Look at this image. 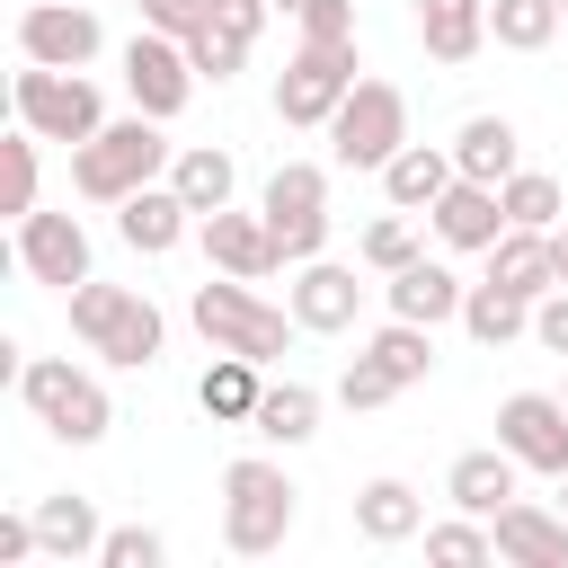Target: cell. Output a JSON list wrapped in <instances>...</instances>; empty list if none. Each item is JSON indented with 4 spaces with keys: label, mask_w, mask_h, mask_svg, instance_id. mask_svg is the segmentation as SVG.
<instances>
[{
    "label": "cell",
    "mask_w": 568,
    "mask_h": 568,
    "mask_svg": "<svg viewBox=\"0 0 568 568\" xmlns=\"http://www.w3.org/2000/svg\"><path fill=\"white\" fill-rule=\"evenodd\" d=\"M178 160V142L160 133V115H115V124H98L80 151H71V186L89 195V204H124L133 186H151L160 169Z\"/></svg>",
    "instance_id": "obj_1"
},
{
    "label": "cell",
    "mask_w": 568,
    "mask_h": 568,
    "mask_svg": "<svg viewBox=\"0 0 568 568\" xmlns=\"http://www.w3.org/2000/svg\"><path fill=\"white\" fill-rule=\"evenodd\" d=\"M293 515H302V488L284 479V462L240 453V462L222 470V550H231V559H266V550H284Z\"/></svg>",
    "instance_id": "obj_2"
},
{
    "label": "cell",
    "mask_w": 568,
    "mask_h": 568,
    "mask_svg": "<svg viewBox=\"0 0 568 568\" xmlns=\"http://www.w3.org/2000/svg\"><path fill=\"white\" fill-rule=\"evenodd\" d=\"M71 337H80L89 355L124 364V373H151L169 320L151 311V293H133V284H98V275H89V284H71Z\"/></svg>",
    "instance_id": "obj_3"
},
{
    "label": "cell",
    "mask_w": 568,
    "mask_h": 568,
    "mask_svg": "<svg viewBox=\"0 0 568 568\" xmlns=\"http://www.w3.org/2000/svg\"><path fill=\"white\" fill-rule=\"evenodd\" d=\"M186 320L204 328V346H222V355H257V364H275L284 346H293V311H275V302H257L248 293V275H204L195 293H186Z\"/></svg>",
    "instance_id": "obj_4"
},
{
    "label": "cell",
    "mask_w": 568,
    "mask_h": 568,
    "mask_svg": "<svg viewBox=\"0 0 568 568\" xmlns=\"http://www.w3.org/2000/svg\"><path fill=\"white\" fill-rule=\"evenodd\" d=\"M18 399H27V417H36L44 435H62V444H98V435L115 426L106 382L80 373L71 355H27V364H18Z\"/></svg>",
    "instance_id": "obj_5"
},
{
    "label": "cell",
    "mask_w": 568,
    "mask_h": 568,
    "mask_svg": "<svg viewBox=\"0 0 568 568\" xmlns=\"http://www.w3.org/2000/svg\"><path fill=\"white\" fill-rule=\"evenodd\" d=\"M9 106H18V124H27L36 142H71V151L106 124L98 80H89V71H53V62H27V71L9 80Z\"/></svg>",
    "instance_id": "obj_6"
},
{
    "label": "cell",
    "mask_w": 568,
    "mask_h": 568,
    "mask_svg": "<svg viewBox=\"0 0 568 568\" xmlns=\"http://www.w3.org/2000/svg\"><path fill=\"white\" fill-rule=\"evenodd\" d=\"M408 142V98H399V80H355L346 89V106L328 115V160L337 169H390V151Z\"/></svg>",
    "instance_id": "obj_7"
},
{
    "label": "cell",
    "mask_w": 568,
    "mask_h": 568,
    "mask_svg": "<svg viewBox=\"0 0 568 568\" xmlns=\"http://www.w3.org/2000/svg\"><path fill=\"white\" fill-rule=\"evenodd\" d=\"M355 44H320V36H302V53L275 71V115L293 124V133H328V115L346 106V89H355Z\"/></svg>",
    "instance_id": "obj_8"
},
{
    "label": "cell",
    "mask_w": 568,
    "mask_h": 568,
    "mask_svg": "<svg viewBox=\"0 0 568 568\" xmlns=\"http://www.w3.org/2000/svg\"><path fill=\"white\" fill-rule=\"evenodd\" d=\"M257 213H266L284 266L320 257V248H328V169H320V160H284V169L266 178V204H257Z\"/></svg>",
    "instance_id": "obj_9"
},
{
    "label": "cell",
    "mask_w": 568,
    "mask_h": 568,
    "mask_svg": "<svg viewBox=\"0 0 568 568\" xmlns=\"http://www.w3.org/2000/svg\"><path fill=\"white\" fill-rule=\"evenodd\" d=\"M497 444H506L524 470L568 479V399H559V390H515V399L497 408Z\"/></svg>",
    "instance_id": "obj_10"
},
{
    "label": "cell",
    "mask_w": 568,
    "mask_h": 568,
    "mask_svg": "<svg viewBox=\"0 0 568 568\" xmlns=\"http://www.w3.org/2000/svg\"><path fill=\"white\" fill-rule=\"evenodd\" d=\"M106 44V27L80 9V0H27L18 9V53L27 62H53V71H89Z\"/></svg>",
    "instance_id": "obj_11"
},
{
    "label": "cell",
    "mask_w": 568,
    "mask_h": 568,
    "mask_svg": "<svg viewBox=\"0 0 568 568\" xmlns=\"http://www.w3.org/2000/svg\"><path fill=\"white\" fill-rule=\"evenodd\" d=\"M124 89H133V106L142 115H178L186 98H195V62H186V44L178 36H160V27H142L133 44H124Z\"/></svg>",
    "instance_id": "obj_12"
},
{
    "label": "cell",
    "mask_w": 568,
    "mask_h": 568,
    "mask_svg": "<svg viewBox=\"0 0 568 568\" xmlns=\"http://www.w3.org/2000/svg\"><path fill=\"white\" fill-rule=\"evenodd\" d=\"M18 266L36 284H53V293L89 284V231H80V213H18Z\"/></svg>",
    "instance_id": "obj_13"
},
{
    "label": "cell",
    "mask_w": 568,
    "mask_h": 568,
    "mask_svg": "<svg viewBox=\"0 0 568 568\" xmlns=\"http://www.w3.org/2000/svg\"><path fill=\"white\" fill-rule=\"evenodd\" d=\"M426 222H435L444 248H497V240H506V195H497L488 178H453Z\"/></svg>",
    "instance_id": "obj_14"
},
{
    "label": "cell",
    "mask_w": 568,
    "mask_h": 568,
    "mask_svg": "<svg viewBox=\"0 0 568 568\" xmlns=\"http://www.w3.org/2000/svg\"><path fill=\"white\" fill-rule=\"evenodd\" d=\"M186 222H195V204H186L178 186H160V178L115 204V240H124L133 257H169V248L186 240Z\"/></svg>",
    "instance_id": "obj_15"
},
{
    "label": "cell",
    "mask_w": 568,
    "mask_h": 568,
    "mask_svg": "<svg viewBox=\"0 0 568 568\" xmlns=\"http://www.w3.org/2000/svg\"><path fill=\"white\" fill-rule=\"evenodd\" d=\"M195 240H204V257H213L222 275H248V284L284 266V248H275L266 213H231V204H222V213H204V222H195Z\"/></svg>",
    "instance_id": "obj_16"
},
{
    "label": "cell",
    "mask_w": 568,
    "mask_h": 568,
    "mask_svg": "<svg viewBox=\"0 0 568 568\" xmlns=\"http://www.w3.org/2000/svg\"><path fill=\"white\" fill-rule=\"evenodd\" d=\"M355 311H364L355 266H337V257H302V266H293V320H302V328L337 337V328H355Z\"/></svg>",
    "instance_id": "obj_17"
},
{
    "label": "cell",
    "mask_w": 568,
    "mask_h": 568,
    "mask_svg": "<svg viewBox=\"0 0 568 568\" xmlns=\"http://www.w3.org/2000/svg\"><path fill=\"white\" fill-rule=\"evenodd\" d=\"M488 532H497V559H515V568H568V515H550L532 497H506L488 515Z\"/></svg>",
    "instance_id": "obj_18"
},
{
    "label": "cell",
    "mask_w": 568,
    "mask_h": 568,
    "mask_svg": "<svg viewBox=\"0 0 568 568\" xmlns=\"http://www.w3.org/2000/svg\"><path fill=\"white\" fill-rule=\"evenodd\" d=\"M453 178H462V169H453V142H399L390 169H382V195H390L399 213H435V195H444Z\"/></svg>",
    "instance_id": "obj_19"
},
{
    "label": "cell",
    "mask_w": 568,
    "mask_h": 568,
    "mask_svg": "<svg viewBox=\"0 0 568 568\" xmlns=\"http://www.w3.org/2000/svg\"><path fill=\"white\" fill-rule=\"evenodd\" d=\"M257 399H266V364H257V355H222V346H213V364H204V382H195V408H204L213 426H248V417H257Z\"/></svg>",
    "instance_id": "obj_20"
},
{
    "label": "cell",
    "mask_w": 568,
    "mask_h": 568,
    "mask_svg": "<svg viewBox=\"0 0 568 568\" xmlns=\"http://www.w3.org/2000/svg\"><path fill=\"white\" fill-rule=\"evenodd\" d=\"M417 44H426V62L462 71L488 44V0H417Z\"/></svg>",
    "instance_id": "obj_21"
},
{
    "label": "cell",
    "mask_w": 568,
    "mask_h": 568,
    "mask_svg": "<svg viewBox=\"0 0 568 568\" xmlns=\"http://www.w3.org/2000/svg\"><path fill=\"white\" fill-rule=\"evenodd\" d=\"M382 293H390V311H399V320H426V328H435V320H462V293H470V284H462L444 257H408Z\"/></svg>",
    "instance_id": "obj_22"
},
{
    "label": "cell",
    "mask_w": 568,
    "mask_h": 568,
    "mask_svg": "<svg viewBox=\"0 0 568 568\" xmlns=\"http://www.w3.org/2000/svg\"><path fill=\"white\" fill-rule=\"evenodd\" d=\"M515 479H524V462H515L506 444H479V453H462V462L444 470V497H453L462 515H497V506L515 497Z\"/></svg>",
    "instance_id": "obj_23"
},
{
    "label": "cell",
    "mask_w": 568,
    "mask_h": 568,
    "mask_svg": "<svg viewBox=\"0 0 568 568\" xmlns=\"http://www.w3.org/2000/svg\"><path fill=\"white\" fill-rule=\"evenodd\" d=\"M355 532H364L373 550L417 541V532H426V497H417L408 479H364V488H355Z\"/></svg>",
    "instance_id": "obj_24"
},
{
    "label": "cell",
    "mask_w": 568,
    "mask_h": 568,
    "mask_svg": "<svg viewBox=\"0 0 568 568\" xmlns=\"http://www.w3.org/2000/svg\"><path fill=\"white\" fill-rule=\"evenodd\" d=\"M515 151H524V133H515L506 115H470V124L453 133V169H462V178H488V186L515 178Z\"/></svg>",
    "instance_id": "obj_25"
},
{
    "label": "cell",
    "mask_w": 568,
    "mask_h": 568,
    "mask_svg": "<svg viewBox=\"0 0 568 568\" xmlns=\"http://www.w3.org/2000/svg\"><path fill=\"white\" fill-rule=\"evenodd\" d=\"M488 275H497V284H515L524 302H541V293L559 284V266H550V231H524V222H506V240L488 248Z\"/></svg>",
    "instance_id": "obj_26"
},
{
    "label": "cell",
    "mask_w": 568,
    "mask_h": 568,
    "mask_svg": "<svg viewBox=\"0 0 568 568\" xmlns=\"http://www.w3.org/2000/svg\"><path fill=\"white\" fill-rule=\"evenodd\" d=\"M462 328H470L479 346H515V337H532V302H524L515 284H497V275H488V284H470V293H462Z\"/></svg>",
    "instance_id": "obj_27"
},
{
    "label": "cell",
    "mask_w": 568,
    "mask_h": 568,
    "mask_svg": "<svg viewBox=\"0 0 568 568\" xmlns=\"http://www.w3.org/2000/svg\"><path fill=\"white\" fill-rule=\"evenodd\" d=\"M27 515H36V541L53 559H98V541H106V524H98L89 497H36Z\"/></svg>",
    "instance_id": "obj_28"
},
{
    "label": "cell",
    "mask_w": 568,
    "mask_h": 568,
    "mask_svg": "<svg viewBox=\"0 0 568 568\" xmlns=\"http://www.w3.org/2000/svg\"><path fill=\"white\" fill-rule=\"evenodd\" d=\"M169 186L195 204V222L204 213H222L231 204V186H240V169H231V151H213V142H186L178 160H169Z\"/></svg>",
    "instance_id": "obj_29"
},
{
    "label": "cell",
    "mask_w": 568,
    "mask_h": 568,
    "mask_svg": "<svg viewBox=\"0 0 568 568\" xmlns=\"http://www.w3.org/2000/svg\"><path fill=\"white\" fill-rule=\"evenodd\" d=\"M248 435H266V444H311V435H320V390H311V382H266Z\"/></svg>",
    "instance_id": "obj_30"
},
{
    "label": "cell",
    "mask_w": 568,
    "mask_h": 568,
    "mask_svg": "<svg viewBox=\"0 0 568 568\" xmlns=\"http://www.w3.org/2000/svg\"><path fill=\"white\" fill-rule=\"evenodd\" d=\"M364 355H382V364H390V373H399V382L417 390V382L435 373V328H426V320H399V311H390V320H382V328L364 337Z\"/></svg>",
    "instance_id": "obj_31"
},
{
    "label": "cell",
    "mask_w": 568,
    "mask_h": 568,
    "mask_svg": "<svg viewBox=\"0 0 568 568\" xmlns=\"http://www.w3.org/2000/svg\"><path fill=\"white\" fill-rule=\"evenodd\" d=\"M559 27H568L559 0H488V36H497L506 53H541Z\"/></svg>",
    "instance_id": "obj_32"
},
{
    "label": "cell",
    "mask_w": 568,
    "mask_h": 568,
    "mask_svg": "<svg viewBox=\"0 0 568 568\" xmlns=\"http://www.w3.org/2000/svg\"><path fill=\"white\" fill-rule=\"evenodd\" d=\"M497 195H506V222H524V231H559V213H568V195H559L550 169H515Z\"/></svg>",
    "instance_id": "obj_33"
},
{
    "label": "cell",
    "mask_w": 568,
    "mask_h": 568,
    "mask_svg": "<svg viewBox=\"0 0 568 568\" xmlns=\"http://www.w3.org/2000/svg\"><path fill=\"white\" fill-rule=\"evenodd\" d=\"M426 559H435V568H488V559H497V532H488V515L426 524Z\"/></svg>",
    "instance_id": "obj_34"
},
{
    "label": "cell",
    "mask_w": 568,
    "mask_h": 568,
    "mask_svg": "<svg viewBox=\"0 0 568 568\" xmlns=\"http://www.w3.org/2000/svg\"><path fill=\"white\" fill-rule=\"evenodd\" d=\"M186 62H195V80H213V89H222V80L248 62V36H231L222 18H204V27L186 36Z\"/></svg>",
    "instance_id": "obj_35"
},
{
    "label": "cell",
    "mask_w": 568,
    "mask_h": 568,
    "mask_svg": "<svg viewBox=\"0 0 568 568\" xmlns=\"http://www.w3.org/2000/svg\"><path fill=\"white\" fill-rule=\"evenodd\" d=\"M355 248H364V266H373V275H399V266L417 257V231H408V213L390 204V213H382V222H373V231H364Z\"/></svg>",
    "instance_id": "obj_36"
},
{
    "label": "cell",
    "mask_w": 568,
    "mask_h": 568,
    "mask_svg": "<svg viewBox=\"0 0 568 568\" xmlns=\"http://www.w3.org/2000/svg\"><path fill=\"white\" fill-rule=\"evenodd\" d=\"M399 390H408V382H399V373H390L382 355H355V364L337 373V399H346V408H390Z\"/></svg>",
    "instance_id": "obj_37"
},
{
    "label": "cell",
    "mask_w": 568,
    "mask_h": 568,
    "mask_svg": "<svg viewBox=\"0 0 568 568\" xmlns=\"http://www.w3.org/2000/svg\"><path fill=\"white\" fill-rule=\"evenodd\" d=\"M169 559V541L151 532V524H115L106 541H98V568H160Z\"/></svg>",
    "instance_id": "obj_38"
},
{
    "label": "cell",
    "mask_w": 568,
    "mask_h": 568,
    "mask_svg": "<svg viewBox=\"0 0 568 568\" xmlns=\"http://www.w3.org/2000/svg\"><path fill=\"white\" fill-rule=\"evenodd\" d=\"M0 151H9V222H18V213H36V133L18 124Z\"/></svg>",
    "instance_id": "obj_39"
},
{
    "label": "cell",
    "mask_w": 568,
    "mask_h": 568,
    "mask_svg": "<svg viewBox=\"0 0 568 568\" xmlns=\"http://www.w3.org/2000/svg\"><path fill=\"white\" fill-rule=\"evenodd\" d=\"M133 9H142V27H160V36H178V44L213 18V0H133Z\"/></svg>",
    "instance_id": "obj_40"
},
{
    "label": "cell",
    "mask_w": 568,
    "mask_h": 568,
    "mask_svg": "<svg viewBox=\"0 0 568 568\" xmlns=\"http://www.w3.org/2000/svg\"><path fill=\"white\" fill-rule=\"evenodd\" d=\"M302 36H320V44H355V0H302Z\"/></svg>",
    "instance_id": "obj_41"
},
{
    "label": "cell",
    "mask_w": 568,
    "mask_h": 568,
    "mask_svg": "<svg viewBox=\"0 0 568 568\" xmlns=\"http://www.w3.org/2000/svg\"><path fill=\"white\" fill-rule=\"evenodd\" d=\"M532 337H541L550 355H568V284H550V293L532 302Z\"/></svg>",
    "instance_id": "obj_42"
},
{
    "label": "cell",
    "mask_w": 568,
    "mask_h": 568,
    "mask_svg": "<svg viewBox=\"0 0 568 568\" xmlns=\"http://www.w3.org/2000/svg\"><path fill=\"white\" fill-rule=\"evenodd\" d=\"M213 18H222L231 36H248V44H257V36H266V18H275V0H213Z\"/></svg>",
    "instance_id": "obj_43"
},
{
    "label": "cell",
    "mask_w": 568,
    "mask_h": 568,
    "mask_svg": "<svg viewBox=\"0 0 568 568\" xmlns=\"http://www.w3.org/2000/svg\"><path fill=\"white\" fill-rule=\"evenodd\" d=\"M27 550H44L36 541V515H0V568H18Z\"/></svg>",
    "instance_id": "obj_44"
},
{
    "label": "cell",
    "mask_w": 568,
    "mask_h": 568,
    "mask_svg": "<svg viewBox=\"0 0 568 568\" xmlns=\"http://www.w3.org/2000/svg\"><path fill=\"white\" fill-rule=\"evenodd\" d=\"M550 266H559V284H568V222L550 231Z\"/></svg>",
    "instance_id": "obj_45"
},
{
    "label": "cell",
    "mask_w": 568,
    "mask_h": 568,
    "mask_svg": "<svg viewBox=\"0 0 568 568\" xmlns=\"http://www.w3.org/2000/svg\"><path fill=\"white\" fill-rule=\"evenodd\" d=\"M275 9H284V18H302V0H275Z\"/></svg>",
    "instance_id": "obj_46"
},
{
    "label": "cell",
    "mask_w": 568,
    "mask_h": 568,
    "mask_svg": "<svg viewBox=\"0 0 568 568\" xmlns=\"http://www.w3.org/2000/svg\"><path fill=\"white\" fill-rule=\"evenodd\" d=\"M559 399H568V382H559Z\"/></svg>",
    "instance_id": "obj_47"
},
{
    "label": "cell",
    "mask_w": 568,
    "mask_h": 568,
    "mask_svg": "<svg viewBox=\"0 0 568 568\" xmlns=\"http://www.w3.org/2000/svg\"><path fill=\"white\" fill-rule=\"evenodd\" d=\"M559 488H568V479H559ZM559 506H568V497H559Z\"/></svg>",
    "instance_id": "obj_48"
},
{
    "label": "cell",
    "mask_w": 568,
    "mask_h": 568,
    "mask_svg": "<svg viewBox=\"0 0 568 568\" xmlns=\"http://www.w3.org/2000/svg\"><path fill=\"white\" fill-rule=\"evenodd\" d=\"M559 9H568V0H559Z\"/></svg>",
    "instance_id": "obj_49"
}]
</instances>
